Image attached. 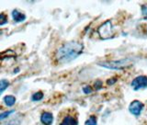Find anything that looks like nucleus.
Masks as SVG:
<instances>
[{
  "label": "nucleus",
  "mask_w": 147,
  "mask_h": 125,
  "mask_svg": "<svg viewBox=\"0 0 147 125\" xmlns=\"http://www.w3.org/2000/svg\"><path fill=\"white\" fill-rule=\"evenodd\" d=\"M5 125H17V122H10L7 123V124H5Z\"/></svg>",
  "instance_id": "obj_19"
},
{
  "label": "nucleus",
  "mask_w": 147,
  "mask_h": 125,
  "mask_svg": "<svg viewBox=\"0 0 147 125\" xmlns=\"http://www.w3.org/2000/svg\"><path fill=\"white\" fill-rule=\"evenodd\" d=\"M77 124H78L77 120L75 117L71 116V115L65 116L62 120L61 123H60V125H77Z\"/></svg>",
  "instance_id": "obj_7"
},
{
  "label": "nucleus",
  "mask_w": 147,
  "mask_h": 125,
  "mask_svg": "<svg viewBox=\"0 0 147 125\" xmlns=\"http://www.w3.org/2000/svg\"><path fill=\"white\" fill-rule=\"evenodd\" d=\"M43 98V94H42V92H37V93L33 94L32 95V100L33 101H38V100H40L41 99Z\"/></svg>",
  "instance_id": "obj_12"
},
{
  "label": "nucleus",
  "mask_w": 147,
  "mask_h": 125,
  "mask_svg": "<svg viewBox=\"0 0 147 125\" xmlns=\"http://www.w3.org/2000/svg\"><path fill=\"white\" fill-rule=\"evenodd\" d=\"M4 101H5V103H6L7 106L11 107V106H13L14 104H15V102H16V98L14 96H11V95L6 96V97H5V99H4Z\"/></svg>",
  "instance_id": "obj_9"
},
{
  "label": "nucleus",
  "mask_w": 147,
  "mask_h": 125,
  "mask_svg": "<svg viewBox=\"0 0 147 125\" xmlns=\"http://www.w3.org/2000/svg\"><path fill=\"white\" fill-rule=\"evenodd\" d=\"M86 125H96V118L94 115L90 116L85 123Z\"/></svg>",
  "instance_id": "obj_11"
},
{
  "label": "nucleus",
  "mask_w": 147,
  "mask_h": 125,
  "mask_svg": "<svg viewBox=\"0 0 147 125\" xmlns=\"http://www.w3.org/2000/svg\"><path fill=\"white\" fill-rule=\"evenodd\" d=\"M40 122L44 125H51L53 122V116L51 112H43L40 116Z\"/></svg>",
  "instance_id": "obj_6"
},
{
  "label": "nucleus",
  "mask_w": 147,
  "mask_h": 125,
  "mask_svg": "<svg viewBox=\"0 0 147 125\" xmlns=\"http://www.w3.org/2000/svg\"><path fill=\"white\" fill-rule=\"evenodd\" d=\"M84 51V45L78 41H69V43L62 45L56 53H55V60L59 64H64L71 62L77 58Z\"/></svg>",
  "instance_id": "obj_1"
},
{
  "label": "nucleus",
  "mask_w": 147,
  "mask_h": 125,
  "mask_svg": "<svg viewBox=\"0 0 147 125\" xmlns=\"http://www.w3.org/2000/svg\"><path fill=\"white\" fill-rule=\"evenodd\" d=\"M98 35L101 39H110L113 37V26L110 20H107L104 22L103 24H101L98 29Z\"/></svg>",
  "instance_id": "obj_3"
},
{
  "label": "nucleus",
  "mask_w": 147,
  "mask_h": 125,
  "mask_svg": "<svg viewBox=\"0 0 147 125\" xmlns=\"http://www.w3.org/2000/svg\"><path fill=\"white\" fill-rule=\"evenodd\" d=\"M9 86V82L6 79H2L0 81V96L3 93V92L7 89V87Z\"/></svg>",
  "instance_id": "obj_10"
},
{
  "label": "nucleus",
  "mask_w": 147,
  "mask_h": 125,
  "mask_svg": "<svg viewBox=\"0 0 147 125\" xmlns=\"http://www.w3.org/2000/svg\"><path fill=\"white\" fill-rule=\"evenodd\" d=\"M142 13L144 18H147V6H145V5H142Z\"/></svg>",
  "instance_id": "obj_15"
},
{
  "label": "nucleus",
  "mask_w": 147,
  "mask_h": 125,
  "mask_svg": "<svg viewBox=\"0 0 147 125\" xmlns=\"http://www.w3.org/2000/svg\"><path fill=\"white\" fill-rule=\"evenodd\" d=\"M83 91H84V93L86 94H89L92 92V89H91V86H86L84 89H83Z\"/></svg>",
  "instance_id": "obj_17"
},
{
  "label": "nucleus",
  "mask_w": 147,
  "mask_h": 125,
  "mask_svg": "<svg viewBox=\"0 0 147 125\" xmlns=\"http://www.w3.org/2000/svg\"><path fill=\"white\" fill-rule=\"evenodd\" d=\"M131 86L134 90H139L141 89H146L147 87V76H137L135 79L131 82Z\"/></svg>",
  "instance_id": "obj_4"
},
{
  "label": "nucleus",
  "mask_w": 147,
  "mask_h": 125,
  "mask_svg": "<svg viewBox=\"0 0 147 125\" xmlns=\"http://www.w3.org/2000/svg\"><path fill=\"white\" fill-rule=\"evenodd\" d=\"M115 81H117L116 78H112V79H109V80L107 81V84H108V85H111V84H114Z\"/></svg>",
  "instance_id": "obj_18"
},
{
  "label": "nucleus",
  "mask_w": 147,
  "mask_h": 125,
  "mask_svg": "<svg viewBox=\"0 0 147 125\" xmlns=\"http://www.w3.org/2000/svg\"><path fill=\"white\" fill-rule=\"evenodd\" d=\"M98 66H102L104 68L109 69H123L131 66L132 64V60L131 59H121V60H116V61H108V62H99Z\"/></svg>",
  "instance_id": "obj_2"
},
{
  "label": "nucleus",
  "mask_w": 147,
  "mask_h": 125,
  "mask_svg": "<svg viewBox=\"0 0 147 125\" xmlns=\"http://www.w3.org/2000/svg\"><path fill=\"white\" fill-rule=\"evenodd\" d=\"M142 109H144V104L139 100L132 101L130 104V106H129V111L131 114L135 115V116H138V115L141 114Z\"/></svg>",
  "instance_id": "obj_5"
},
{
  "label": "nucleus",
  "mask_w": 147,
  "mask_h": 125,
  "mask_svg": "<svg viewBox=\"0 0 147 125\" xmlns=\"http://www.w3.org/2000/svg\"><path fill=\"white\" fill-rule=\"evenodd\" d=\"M94 86H95L96 90H99V89H101V87H102V82H101L100 80L96 81V83H95Z\"/></svg>",
  "instance_id": "obj_16"
},
{
  "label": "nucleus",
  "mask_w": 147,
  "mask_h": 125,
  "mask_svg": "<svg viewBox=\"0 0 147 125\" xmlns=\"http://www.w3.org/2000/svg\"><path fill=\"white\" fill-rule=\"evenodd\" d=\"M13 112H14V110H10V111H6V112L1 113V114H0V121H1V120H3V119H5V118L8 117L9 115L12 114Z\"/></svg>",
  "instance_id": "obj_14"
},
{
  "label": "nucleus",
  "mask_w": 147,
  "mask_h": 125,
  "mask_svg": "<svg viewBox=\"0 0 147 125\" xmlns=\"http://www.w3.org/2000/svg\"><path fill=\"white\" fill-rule=\"evenodd\" d=\"M12 16H13V20L16 22H21L23 20H25L26 16L23 13L20 12L18 9H14L12 11Z\"/></svg>",
  "instance_id": "obj_8"
},
{
  "label": "nucleus",
  "mask_w": 147,
  "mask_h": 125,
  "mask_svg": "<svg viewBox=\"0 0 147 125\" xmlns=\"http://www.w3.org/2000/svg\"><path fill=\"white\" fill-rule=\"evenodd\" d=\"M7 15L6 13H1L0 14V26L1 25H4L6 24V23L7 22Z\"/></svg>",
  "instance_id": "obj_13"
}]
</instances>
